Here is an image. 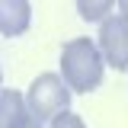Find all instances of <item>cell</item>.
Listing matches in <instances>:
<instances>
[{"instance_id": "6da1fadb", "label": "cell", "mask_w": 128, "mask_h": 128, "mask_svg": "<svg viewBox=\"0 0 128 128\" xmlns=\"http://www.w3.org/2000/svg\"><path fill=\"white\" fill-rule=\"evenodd\" d=\"M106 58L93 38H70L61 48V77L74 93H93L102 83Z\"/></svg>"}, {"instance_id": "7a4b0ae2", "label": "cell", "mask_w": 128, "mask_h": 128, "mask_svg": "<svg viewBox=\"0 0 128 128\" xmlns=\"http://www.w3.org/2000/svg\"><path fill=\"white\" fill-rule=\"evenodd\" d=\"M70 96H74V90L64 83L61 74H38L32 80L29 93H26V106H29V112L42 125L45 122L51 125L54 115H61V112L70 109Z\"/></svg>"}, {"instance_id": "3957f363", "label": "cell", "mask_w": 128, "mask_h": 128, "mask_svg": "<svg viewBox=\"0 0 128 128\" xmlns=\"http://www.w3.org/2000/svg\"><path fill=\"white\" fill-rule=\"evenodd\" d=\"M99 51L109 67L115 70H128V22L122 19L118 13L106 16L99 22Z\"/></svg>"}, {"instance_id": "277c9868", "label": "cell", "mask_w": 128, "mask_h": 128, "mask_svg": "<svg viewBox=\"0 0 128 128\" xmlns=\"http://www.w3.org/2000/svg\"><path fill=\"white\" fill-rule=\"evenodd\" d=\"M32 22V6L29 0H0V35L13 38L22 35Z\"/></svg>"}, {"instance_id": "5b68a950", "label": "cell", "mask_w": 128, "mask_h": 128, "mask_svg": "<svg viewBox=\"0 0 128 128\" xmlns=\"http://www.w3.org/2000/svg\"><path fill=\"white\" fill-rule=\"evenodd\" d=\"M29 115L32 112L19 90H3L0 93V128H19Z\"/></svg>"}, {"instance_id": "8992f818", "label": "cell", "mask_w": 128, "mask_h": 128, "mask_svg": "<svg viewBox=\"0 0 128 128\" xmlns=\"http://www.w3.org/2000/svg\"><path fill=\"white\" fill-rule=\"evenodd\" d=\"M115 0H77V13L86 22H102L106 16H112Z\"/></svg>"}, {"instance_id": "52a82bcc", "label": "cell", "mask_w": 128, "mask_h": 128, "mask_svg": "<svg viewBox=\"0 0 128 128\" xmlns=\"http://www.w3.org/2000/svg\"><path fill=\"white\" fill-rule=\"evenodd\" d=\"M48 128H86V125H83V118H80V115H74V112L67 109V112H61V115H54Z\"/></svg>"}, {"instance_id": "ba28073f", "label": "cell", "mask_w": 128, "mask_h": 128, "mask_svg": "<svg viewBox=\"0 0 128 128\" xmlns=\"http://www.w3.org/2000/svg\"><path fill=\"white\" fill-rule=\"evenodd\" d=\"M19 128H42V122H38L35 115H29V118H26V122H22V125H19Z\"/></svg>"}, {"instance_id": "9c48e42d", "label": "cell", "mask_w": 128, "mask_h": 128, "mask_svg": "<svg viewBox=\"0 0 128 128\" xmlns=\"http://www.w3.org/2000/svg\"><path fill=\"white\" fill-rule=\"evenodd\" d=\"M118 16L128 22V0H118Z\"/></svg>"}, {"instance_id": "30bf717a", "label": "cell", "mask_w": 128, "mask_h": 128, "mask_svg": "<svg viewBox=\"0 0 128 128\" xmlns=\"http://www.w3.org/2000/svg\"><path fill=\"white\" fill-rule=\"evenodd\" d=\"M0 80H3V74H0ZM0 93H3V86H0Z\"/></svg>"}]
</instances>
